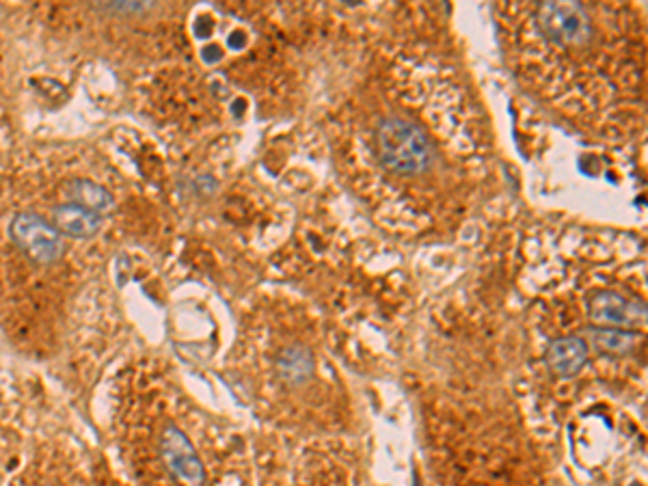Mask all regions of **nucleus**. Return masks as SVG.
<instances>
[{
	"label": "nucleus",
	"mask_w": 648,
	"mask_h": 486,
	"mask_svg": "<svg viewBox=\"0 0 648 486\" xmlns=\"http://www.w3.org/2000/svg\"><path fill=\"white\" fill-rule=\"evenodd\" d=\"M12 238L37 264H54L63 255L61 234L39 214H18L12 220Z\"/></svg>",
	"instance_id": "f03ea898"
},
{
	"label": "nucleus",
	"mask_w": 648,
	"mask_h": 486,
	"mask_svg": "<svg viewBox=\"0 0 648 486\" xmlns=\"http://www.w3.org/2000/svg\"><path fill=\"white\" fill-rule=\"evenodd\" d=\"M644 305L631 303L616 292H598L588 303V313L597 324H637L644 320Z\"/></svg>",
	"instance_id": "39448f33"
},
{
	"label": "nucleus",
	"mask_w": 648,
	"mask_h": 486,
	"mask_svg": "<svg viewBox=\"0 0 648 486\" xmlns=\"http://www.w3.org/2000/svg\"><path fill=\"white\" fill-rule=\"evenodd\" d=\"M54 229L58 234H66L70 238H91L100 232L102 219L100 214L91 212V210L81 208V205H58L52 212Z\"/></svg>",
	"instance_id": "0eeeda50"
},
{
	"label": "nucleus",
	"mask_w": 648,
	"mask_h": 486,
	"mask_svg": "<svg viewBox=\"0 0 648 486\" xmlns=\"http://www.w3.org/2000/svg\"><path fill=\"white\" fill-rule=\"evenodd\" d=\"M279 370H282V376L288 382H297L298 385V382H303L312 374V355L301 346L288 348L279 357Z\"/></svg>",
	"instance_id": "9d476101"
},
{
	"label": "nucleus",
	"mask_w": 648,
	"mask_h": 486,
	"mask_svg": "<svg viewBox=\"0 0 648 486\" xmlns=\"http://www.w3.org/2000/svg\"><path fill=\"white\" fill-rule=\"evenodd\" d=\"M376 141L382 165L396 174H421L430 166L432 150L428 136L409 121H382Z\"/></svg>",
	"instance_id": "f257e3e1"
},
{
	"label": "nucleus",
	"mask_w": 648,
	"mask_h": 486,
	"mask_svg": "<svg viewBox=\"0 0 648 486\" xmlns=\"http://www.w3.org/2000/svg\"><path fill=\"white\" fill-rule=\"evenodd\" d=\"M588 361V343L582 337H559L549 346L547 366L558 376H575Z\"/></svg>",
	"instance_id": "423d86ee"
},
{
	"label": "nucleus",
	"mask_w": 648,
	"mask_h": 486,
	"mask_svg": "<svg viewBox=\"0 0 648 486\" xmlns=\"http://www.w3.org/2000/svg\"><path fill=\"white\" fill-rule=\"evenodd\" d=\"M538 24L544 35L558 43L577 46L590 37V19L577 3H544L538 9Z\"/></svg>",
	"instance_id": "7ed1b4c3"
},
{
	"label": "nucleus",
	"mask_w": 648,
	"mask_h": 486,
	"mask_svg": "<svg viewBox=\"0 0 648 486\" xmlns=\"http://www.w3.org/2000/svg\"><path fill=\"white\" fill-rule=\"evenodd\" d=\"M160 454L166 469L184 486H204L205 469L190 441L178 426L169 424L160 435Z\"/></svg>",
	"instance_id": "20e7f679"
},
{
	"label": "nucleus",
	"mask_w": 648,
	"mask_h": 486,
	"mask_svg": "<svg viewBox=\"0 0 648 486\" xmlns=\"http://www.w3.org/2000/svg\"><path fill=\"white\" fill-rule=\"evenodd\" d=\"M588 342L603 352L622 355V352H629L636 346L637 336L631 331H616V328H590L588 331Z\"/></svg>",
	"instance_id": "1a4fd4ad"
},
{
	"label": "nucleus",
	"mask_w": 648,
	"mask_h": 486,
	"mask_svg": "<svg viewBox=\"0 0 648 486\" xmlns=\"http://www.w3.org/2000/svg\"><path fill=\"white\" fill-rule=\"evenodd\" d=\"M67 197L73 205H81V208L91 210V212L100 214L104 212L112 205V197L108 195L106 189H102L100 184L91 180H73L67 186Z\"/></svg>",
	"instance_id": "6e6552de"
}]
</instances>
